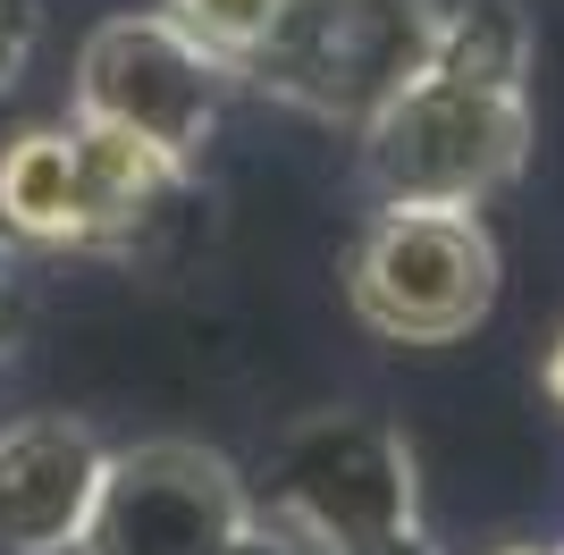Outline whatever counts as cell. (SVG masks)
Wrapping results in <instances>:
<instances>
[{"label":"cell","mask_w":564,"mask_h":555,"mask_svg":"<svg viewBox=\"0 0 564 555\" xmlns=\"http://www.w3.org/2000/svg\"><path fill=\"white\" fill-rule=\"evenodd\" d=\"M186 194H194V168L161 161L135 135H110L94 118L34 127L0 152V236H18V244L135 253V236H152Z\"/></svg>","instance_id":"1"},{"label":"cell","mask_w":564,"mask_h":555,"mask_svg":"<svg viewBox=\"0 0 564 555\" xmlns=\"http://www.w3.org/2000/svg\"><path fill=\"white\" fill-rule=\"evenodd\" d=\"M270 522L304 555H430L413 446L371 413H312L270 446Z\"/></svg>","instance_id":"2"},{"label":"cell","mask_w":564,"mask_h":555,"mask_svg":"<svg viewBox=\"0 0 564 555\" xmlns=\"http://www.w3.org/2000/svg\"><path fill=\"white\" fill-rule=\"evenodd\" d=\"M531 152V110L522 85H480V76L422 68L388 110L362 127V168L379 203L413 210H471L522 168Z\"/></svg>","instance_id":"3"},{"label":"cell","mask_w":564,"mask_h":555,"mask_svg":"<svg viewBox=\"0 0 564 555\" xmlns=\"http://www.w3.org/2000/svg\"><path fill=\"white\" fill-rule=\"evenodd\" d=\"M430 51H438V0H286L279 34L236 76L362 135L430 68Z\"/></svg>","instance_id":"4"},{"label":"cell","mask_w":564,"mask_h":555,"mask_svg":"<svg viewBox=\"0 0 564 555\" xmlns=\"http://www.w3.org/2000/svg\"><path fill=\"white\" fill-rule=\"evenodd\" d=\"M354 320L397 346H447L489 320L497 303V244L471 210H413L379 203V219L354 244L346 270Z\"/></svg>","instance_id":"5"},{"label":"cell","mask_w":564,"mask_h":555,"mask_svg":"<svg viewBox=\"0 0 564 555\" xmlns=\"http://www.w3.org/2000/svg\"><path fill=\"white\" fill-rule=\"evenodd\" d=\"M228 85H236V68L212 59L169 9H152V18H110L76 51V118L152 143V152L177 161V168L203 161L219 110H228Z\"/></svg>","instance_id":"6"},{"label":"cell","mask_w":564,"mask_h":555,"mask_svg":"<svg viewBox=\"0 0 564 555\" xmlns=\"http://www.w3.org/2000/svg\"><path fill=\"white\" fill-rule=\"evenodd\" d=\"M261 497L236 480V463L194 438H152L110 455L94 522L76 555H228Z\"/></svg>","instance_id":"7"},{"label":"cell","mask_w":564,"mask_h":555,"mask_svg":"<svg viewBox=\"0 0 564 555\" xmlns=\"http://www.w3.org/2000/svg\"><path fill=\"white\" fill-rule=\"evenodd\" d=\"M110 446L85 421H18L0 429V555H76L94 522Z\"/></svg>","instance_id":"8"},{"label":"cell","mask_w":564,"mask_h":555,"mask_svg":"<svg viewBox=\"0 0 564 555\" xmlns=\"http://www.w3.org/2000/svg\"><path fill=\"white\" fill-rule=\"evenodd\" d=\"M430 68L480 76V85H522L531 76V18H522L514 0H455V9H438Z\"/></svg>","instance_id":"9"},{"label":"cell","mask_w":564,"mask_h":555,"mask_svg":"<svg viewBox=\"0 0 564 555\" xmlns=\"http://www.w3.org/2000/svg\"><path fill=\"white\" fill-rule=\"evenodd\" d=\"M169 18L186 25L194 43L212 51V59H228V68H245L270 34H279L286 0H169Z\"/></svg>","instance_id":"10"},{"label":"cell","mask_w":564,"mask_h":555,"mask_svg":"<svg viewBox=\"0 0 564 555\" xmlns=\"http://www.w3.org/2000/svg\"><path fill=\"white\" fill-rule=\"evenodd\" d=\"M34 34H43V9H34V0H0V85H18V76H25Z\"/></svg>","instance_id":"11"},{"label":"cell","mask_w":564,"mask_h":555,"mask_svg":"<svg viewBox=\"0 0 564 555\" xmlns=\"http://www.w3.org/2000/svg\"><path fill=\"white\" fill-rule=\"evenodd\" d=\"M228 555H304V547H295V531H286V522H270V513H253V522L236 531V547H228Z\"/></svg>","instance_id":"12"},{"label":"cell","mask_w":564,"mask_h":555,"mask_svg":"<svg viewBox=\"0 0 564 555\" xmlns=\"http://www.w3.org/2000/svg\"><path fill=\"white\" fill-rule=\"evenodd\" d=\"M540 388H547V404L564 413V337H556V353H547V370H540Z\"/></svg>","instance_id":"13"},{"label":"cell","mask_w":564,"mask_h":555,"mask_svg":"<svg viewBox=\"0 0 564 555\" xmlns=\"http://www.w3.org/2000/svg\"><path fill=\"white\" fill-rule=\"evenodd\" d=\"M506 555H540V547H506ZM547 555H564V547H547Z\"/></svg>","instance_id":"14"}]
</instances>
